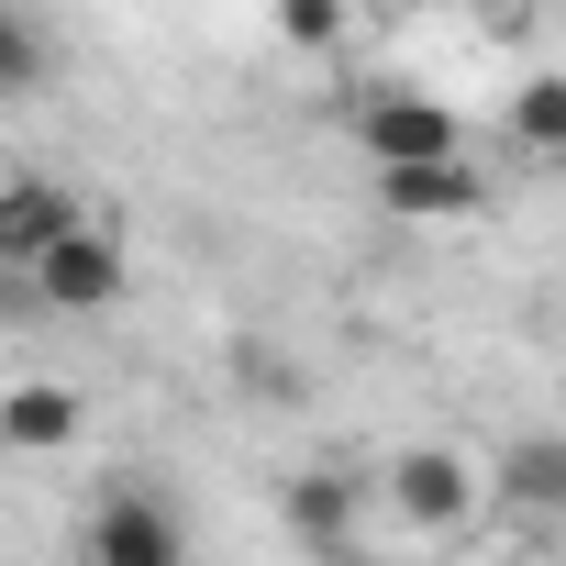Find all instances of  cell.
Segmentation results:
<instances>
[{
    "label": "cell",
    "mask_w": 566,
    "mask_h": 566,
    "mask_svg": "<svg viewBox=\"0 0 566 566\" xmlns=\"http://www.w3.org/2000/svg\"><path fill=\"white\" fill-rule=\"evenodd\" d=\"M378 500H389L400 533H467L478 500H489V478L467 455H444V444H411V455H389V489Z\"/></svg>",
    "instance_id": "cell-1"
},
{
    "label": "cell",
    "mask_w": 566,
    "mask_h": 566,
    "mask_svg": "<svg viewBox=\"0 0 566 566\" xmlns=\"http://www.w3.org/2000/svg\"><path fill=\"white\" fill-rule=\"evenodd\" d=\"M23 277H34V301H45V312H112V301H123V244L78 211V222H67Z\"/></svg>",
    "instance_id": "cell-2"
},
{
    "label": "cell",
    "mask_w": 566,
    "mask_h": 566,
    "mask_svg": "<svg viewBox=\"0 0 566 566\" xmlns=\"http://www.w3.org/2000/svg\"><path fill=\"white\" fill-rule=\"evenodd\" d=\"M378 200H389V222H478V211H489V178H478V156L455 145V156H400V167H378Z\"/></svg>",
    "instance_id": "cell-3"
},
{
    "label": "cell",
    "mask_w": 566,
    "mask_h": 566,
    "mask_svg": "<svg viewBox=\"0 0 566 566\" xmlns=\"http://www.w3.org/2000/svg\"><path fill=\"white\" fill-rule=\"evenodd\" d=\"M90 566H189L178 511H167L156 489H112V500L90 511Z\"/></svg>",
    "instance_id": "cell-4"
},
{
    "label": "cell",
    "mask_w": 566,
    "mask_h": 566,
    "mask_svg": "<svg viewBox=\"0 0 566 566\" xmlns=\"http://www.w3.org/2000/svg\"><path fill=\"white\" fill-rule=\"evenodd\" d=\"M356 134H367L378 167H400V156H455V145H467L455 112H444V101H411V90H378V101L356 112Z\"/></svg>",
    "instance_id": "cell-5"
},
{
    "label": "cell",
    "mask_w": 566,
    "mask_h": 566,
    "mask_svg": "<svg viewBox=\"0 0 566 566\" xmlns=\"http://www.w3.org/2000/svg\"><path fill=\"white\" fill-rule=\"evenodd\" d=\"M67 222H78V200L56 178H0V266H34Z\"/></svg>",
    "instance_id": "cell-6"
},
{
    "label": "cell",
    "mask_w": 566,
    "mask_h": 566,
    "mask_svg": "<svg viewBox=\"0 0 566 566\" xmlns=\"http://www.w3.org/2000/svg\"><path fill=\"white\" fill-rule=\"evenodd\" d=\"M0 444H12V455H56V444H78V389H56V378L0 389Z\"/></svg>",
    "instance_id": "cell-7"
},
{
    "label": "cell",
    "mask_w": 566,
    "mask_h": 566,
    "mask_svg": "<svg viewBox=\"0 0 566 566\" xmlns=\"http://www.w3.org/2000/svg\"><path fill=\"white\" fill-rule=\"evenodd\" d=\"M290 533L301 544H356V478H334V467L290 478Z\"/></svg>",
    "instance_id": "cell-8"
},
{
    "label": "cell",
    "mask_w": 566,
    "mask_h": 566,
    "mask_svg": "<svg viewBox=\"0 0 566 566\" xmlns=\"http://www.w3.org/2000/svg\"><path fill=\"white\" fill-rule=\"evenodd\" d=\"M45 78H56V34L23 12V0H0V101H23Z\"/></svg>",
    "instance_id": "cell-9"
},
{
    "label": "cell",
    "mask_w": 566,
    "mask_h": 566,
    "mask_svg": "<svg viewBox=\"0 0 566 566\" xmlns=\"http://www.w3.org/2000/svg\"><path fill=\"white\" fill-rule=\"evenodd\" d=\"M555 500H566V444H555V433H533V444H522V455L500 467V511H522V522H544Z\"/></svg>",
    "instance_id": "cell-10"
},
{
    "label": "cell",
    "mask_w": 566,
    "mask_h": 566,
    "mask_svg": "<svg viewBox=\"0 0 566 566\" xmlns=\"http://www.w3.org/2000/svg\"><path fill=\"white\" fill-rule=\"evenodd\" d=\"M511 134H522V156H555V145H566V78H522Z\"/></svg>",
    "instance_id": "cell-11"
},
{
    "label": "cell",
    "mask_w": 566,
    "mask_h": 566,
    "mask_svg": "<svg viewBox=\"0 0 566 566\" xmlns=\"http://www.w3.org/2000/svg\"><path fill=\"white\" fill-rule=\"evenodd\" d=\"M277 34H290V45H312V56H323V45L345 34V0H277Z\"/></svg>",
    "instance_id": "cell-12"
}]
</instances>
